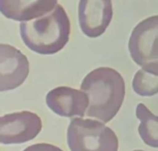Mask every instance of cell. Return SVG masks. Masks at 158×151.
<instances>
[{
	"mask_svg": "<svg viewBox=\"0 0 158 151\" xmlns=\"http://www.w3.org/2000/svg\"><path fill=\"white\" fill-rule=\"evenodd\" d=\"M58 0H0V11L5 18L26 22L49 14Z\"/></svg>",
	"mask_w": 158,
	"mask_h": 151,
	"instance_id": "cell-9",
	"label": "cell"
},
{
	"mask_svg": "<svg viewBox=\"0 0 158 151\" xmlns=\"http://www.w3.org/2000/svg\"><path fill=\"white\" fill-rule=\"evenodd\" d=\"M132 89L139 96H153L158 93V76L139 69L132 80Z\"/></svg>",
	"mask_w": 158,
	"mask_h": 151,
	"instance_id": "cell-11",
	"label": "cell"
},
{
	"mask_svg": "<svg viewBox=\"0 0 158 151\" xmlns=\"http://www.w3.org/2000/svg\"><path fill=\"white\" fill-rule=\"evenodd\" d=\"M23 151H63L61 148H59L55 145L48 144V143H37L33 144L31 146L25 148Z\"/></svg>",
	"mask_w": 158,
	"mask_h": 151,
	"instance_id": "cell-12",
	"label": "cell"
},
{
	"mask_svg": "<svg viewBox=\"0 0 158 151\" xmlns=\"http://www.w3.org/2000/svg\"><path fill=\"white\" fill-rule=\"evenodd\" d=\"M20 35L29 50L40 55H53L67 45L70 36V20L61 4L49 14L21 22Z\"/></svg>",
	"mask_w": 158,
	"mask_h": 151,
	"instance_id": "cell-2",
	"label": "cell"
},
{
	"mask_svg": "<svg viewBox=\"0 0 158 151\" xmlns=\"http://www.w3.org/2000/svg\"><path fill=\"white\" fill-rule=\"evenodd\" d=\"M43 122L37 114L30 111L10 113L0 117V143L23 144L33 140L41 132Z\"/></svg>",
	"mask_w": 158,
	"mask_h": 151,
	"instance_id": "cell-5",
	"label": "cell"
},
{
	"mask_svg": "<svg viewBox=\"0 0 158 151\" xmlns=\"http://www.w3.org/2000/svg\"><path fill=\"white\" fill-rule=\"evenodd\" d=\"M135 115L139 120V135L143 142L150 147L158 148V116L143 103L136 106Z\"/></svg>",
	"mask_w": 158,
	"mask_h": 151,
	"instance_id": "cell-10",
	"label": "cell"
},
{
	"mask_svg": "<svg viewBox=\"0 0 158 151\" xmlns=\"http://www.w3.org/2000/svg\"><path fill=\"white\" fill-rule=\"evenodd\" d=\"M29 61L19 49L10 45H0V91L14 90L26 81Z\"/></svg>",
	"mask_w": 158,
	"mask_h": 151,
	"instance_id": "cell-7",
	"label": "cell"
},
{
	"mask_svg": "<svg viewBox=\"0 0 158 151\" xmlns=\"http://www.w3.org/2000/svg\"><path fill=\"white\" fill-rule=\"evenodd\" d=\"M133 151H145V150H133Z\"/></svg>",
	"mask_w": 158,
	"mask_h": 151,
	"instance_id": "cell-13",
	"label": "cell"
},
{
	"mask_svg": "<svg viewBox=\"0 0 158 151\" xmlns=\"http://www.w3.org/2000/svg\"><path fill=\"white\" fill-rule=\"evenodd\" d=\"M67 145L70 151H118L119 140L102 121L79 117L67 127Z\"/></svg>",
	"mask_w": 158,
	"mask_h": 151,
	"instance_id": "cell-3",
	"label": "cell"
},
{
	"mask_svg": "<svg viewBox=\"0 0 158 151\" xmlns=\"http://www.w3.org/2000/svg\"><path fill=\"white\" fill-rule=\"evenodd\" d=\"M128 50L135 64L158 76V15L146 18L132 29Z\"/></svg>",
	"mask_w": 158,
	"mask_h": 151,
	"instance_id": "cell-4",
	"label": "cell"
},
{
	"mask_svg": "<svg viewBox=\"0 0 158 151\" xmlns=\"http://www.w3.org/2000/svg\"><path fill=\"white\" fill-rule=\"evenodd\" d=\"M77 11L83 33L90 38L99 37L112 22V0H80Z\"/></svg>",
	"mask_w": 158,
	"mask_h": 151,
	"instance_id": "cell-6",
	"label": "cell"
},
{
	"mask_svg": "<svg viewBox=\"0 0 158 151\" xmlns=\"http://www.w3.org/2000/svg\"><path fill=\"white\" fill-rule=\"evenodd\" d=\"M81 90L89 97L88 117L110 122L120 111L125 99V82L112 67H97L83 79Z\"/></svg>",
	"mask_w": 158,
	"mask_h": 151,
	"instance_id": "cell-1",
	"label": "cell"
},
{
	"mask_svg": "<svg viewBox=\"0 0 158 151\" xmlns=\"http://www.w3.org/2000/svg\"><path fill=\"white\" fill-rule=\"evenodd\" d=\"M46 103L51 111L61 117H84L89 106V97L82 90L59 86L48 92Z\"/></svg>",
	"mask_w": 158,
	"mask_h": 151,
	"instance_id": "cell-8",
	"label": "cell"
}]
</instances>
